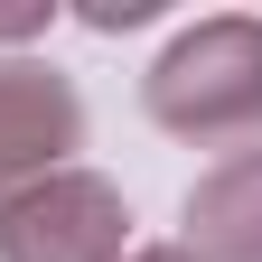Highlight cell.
<instances>
[{
  "label": "cell",
  "instance_id": "1",
  "mask_svg": "<svg viewBox=\"0 0 262 262\" xmlns=\"http://www.w3.org/2000/svg\"><path fill=\"white\" fill-rule=\"evenodd\" d=\"M150 113L187 141L262 131V19H206L150 66Z\"/></svg>",
  "mask_w": 262,
  "mask_h": 262
},
{
  "label": "cell",
  "instance_id": "2",
  "mask_svg": "<svg viewBox=\"0 0 262 262\" xmlns=\"http://www.w3.org/2000/svg\"><path fill=\"white\" fill-rule=\"evenodd\" d=\"M122 196L103 178H47L0 206V262H113Z\"/></svg>",
  "mask_w": 262,
  "mask_h": 262
},
{
  "label": "cell",
  "instance_id": "4",
  "mask_svg": "<svg viewBox=\"0 0 262 262\" xmlns=\"http://www.w3.org/2000/svg\"><path fill=\"white\" fill-rule=\"evenodd\" d=\"M187 234L206 262H262V150H234L187 196Z\"/></svg>",
  "mask_w": 262,
  "mask_h": 262
},
{
  "label": "cell",
  "instance_id": "3",
  "mask_svg": "<svg viewBox=\"0 0 262 262\" xmlns=\"http://www.w3.org/2000/svg\"><path fill=\"white\" fill-rule=\"evenodd\" d=\"M75 131H84V113L66 94V75H47L28 56L0 66V206L28 196V187H47V169L75 150Z\"/></svg>",
  "mask_w": 262,
  "mask_h": 262
},
{
  "label": "cell",
  "instance_id": "5",
  "mask_svg": "<svg viewBox=\"0 0 262 262\" xmlns=\"http://www.w3.org/2000/svg\"><path fill=\"white\" fill-rule=\"evenodd\" d=\"M141 262H187V253H141Z\"/></svg>",
  "mask_w": 262,
  "mask_h": 262
}]
</instances>
